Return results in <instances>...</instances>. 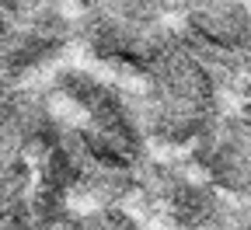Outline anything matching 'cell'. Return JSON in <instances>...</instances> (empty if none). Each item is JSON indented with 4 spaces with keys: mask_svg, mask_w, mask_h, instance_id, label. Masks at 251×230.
Masks as SVG:
<instances>
[{
    "mask_svg": "<svg viewBox=\"0 0 251 230\" xmlns=\"http://www.w3.org/2000/svg\"><path fill=\"white\" fill-rule=\"evenodd\" d=\"M35 185V171H31V160L18 150L0 147V206H11L14 199Z\"/></svg>",
    "mask_w": 251,
    "mask_h": 230,
    "instance_id": "3957f363",
    "label": "cell"
},
{
    "mask_svg": "<svg viewBox=\"0 0 251 230\" xmlns=\"http://www.w3.org/2000/svg\"><path fill=\"white\" fill-rule=\"evenodd\" d=\"M181 28L209 46L244 52L251 46V4L248 0H192L181 11Z\"/></svg>",
    "mask_w": 251,
    "mask_h": 230,
    "instance_id": "6da1fadb",
    "label": "cell"
},
{
    "mask_svg": "<svg viewBox=\"0 0 251 230\" xmlns=\"http://www.w3.org/2000/svg\"><path fill=\"white\" fill-rule=\"evenodd\" d=\"M136 192V168L119 164H87L70 199L80 203V209H126Z\"/></svg>",
    "mask_w": 251,
    "mask_h": 230,
    "instance_id": "7a4b0ae2",
    "label": "cell"
}]
</instances>
